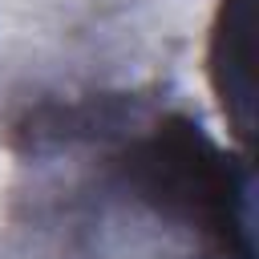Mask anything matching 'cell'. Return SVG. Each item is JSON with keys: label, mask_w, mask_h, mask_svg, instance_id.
<instances>
[{"label": "cell", "mask_w": 259, "mask_h": 259, "mask_svg": "<svg viewBox=\"0 0 259 259\" xmlns=\"http://www.w3.org/2000/svg\"><path fill=\"white\" fill-rule=\"evenodd\" d=\"M121 182L150 210L198 227L223 259H255L251 162L219 150L190 117H162L117 158Z\"/></svg>", "instance_id": "obj_1"}, {"label": "cell", "mask_w": 259, "mask_h": 259, "mask_svg": "<svg viewBox=\"0 0 259 259\" xmlns=\"http://www.w3.org/2000/svg\"><path fill=\"white\" fill-rule=\"evenodd\" d=\"M255 0H219L206 40V77L243 150L255 138Z\"/></svg>", "instance_id": "obj_2"}]
</instances>
